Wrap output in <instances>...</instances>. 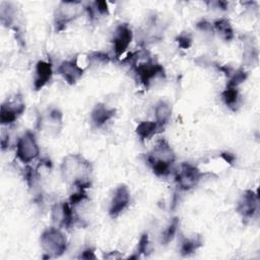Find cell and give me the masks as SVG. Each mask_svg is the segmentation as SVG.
<instances>
[{
    "label": "cell",
    "mask_w": 260,
    "mask_h": 260,
    "mask_svg": "<svg viewBox=\"0 0 260 260\" xmlns=\"http://www.w3.org/2000/svg\"><path fill=\"white\" fill-rule=\"evenodd\" d=\"M41 245L43 250L48 254V257H58L67 248L65 236L56 228H50L42 234Z\"/></svg>",
    "instance_id": "obj_2"
},
{
    "label": "cell",
    "mask_w": 260,
    "mask_h": 260,
    "mask_svg": "<svg viewBox=\"0 0 260 260\" xmlns=\"http://www.w3.org/2000/svg\"><path fill=\"white\" fill-rule=\"evenodd\" d=\"M24 104L22 102H13V103H4L1 106L0 120L2 124L13 123L17 116H19L24 110Z\"/></svg>",
    "instance_id": "obj_9"
},
{
    "label": "cell",
    "mask_w": 260,
    "mask_h": 260,
    "mask_svg": "<svg viewBox=\"0 0 260 260\" xmlns=\"http://www.w3.org/2000/svg\"><path fill=\"white\" fill-rule=\"evenodd\" d=\"M147 245H148V237L147 234H144L141 236L138 244V252L139 253H146L147 250Z\"/></svg>",
    "instance_id": "obj_25"
},
{
    "label": "cell",
    "mask_w": 260,
    "mask_h": 260,
    "mask_svg": "<svg viewBox=\"0 0 260 260\" xmlns=\"http://www.w3.org/2000/svg\"><path fill=\"white\" fill-rule=\"evenodd\" d=\"M136 72L139 76L140 81L147 86L155 76H157L158 74H164V68L161 65L149 60L146 63L139 64L136 68Z\"/></svg>",
    "instance_id": "obj_7"
},
{
    "label": "cell",
    "mask_w": 260,
    "mask_h": 260,
    "mask_svg": "<svg viewBox=\"0 0 260 260\" xmlns=\"http://www.w3.org/2000/svg\"><path fill=\"white\" fill-rule=\"evenodd\" d=\"M174 158V152L165 140H159L153 150V153L148 156V160H162L169 164H172Z\"/></svg>",
    "instance_id": "obj_14"
},
{
    "label": "cell",
    "mask_w": 260,
    "mask_h": 260,
    "mask_svg": "<svg viewBox=\"0 0 260 260\" xmlns=\"http://www.w3.org/2000/svg\"><path fill=\"white\" fill-rule=\"evenodd\" d=\"M73 219L72 210L68 203L63 202L61 204L55 205L53 208V220L58 225L68 226Z\"/></svg>",
    "instance_id": "obj_12"
},
{
    "label": "cell",
    "mask_w": 260,
    "mask_h": 260,
    "mask_svg": "<svg viewBox=\"0 0 260 260\" xmlns=\"http://www.w3.org/2000/svg\"><path fill=\"white\" fill-rule=\"evenodd\" d=\"M257 202H258L257 195L250 190L246 191V193L242 197V200L239 203L238 210L243 214V216L251 217L256 211Z\"/></svg>",
    "instance_id": "obj_11"
},
{
    "label": "cell",
    "mask_w": 260,
    "mask_h": 260,
    "mask_svg": "<svg viewBox=\"0 0 260 260\" xmlns=\"http://www.w3.org/2000/svg\"><path fill=\"white\" fill-rule=\"evenodd\" d=\"M132 40V31L127 24H121L117 27L114 35V49L116 56H121Z\"/></svg>",
    "instance_id": "obj_5"
},
{
    "label": "cell",
    "mask_w": 260,
    "mask_h": 260,
    "mask_svg": "<svg viewBox=\"0 0 260 260\" xmlns=\"http://www.w3.org/2000/svg\"><path fill=\"white\" fill-rule=\"evenodd\" d=\"M200 180V172L194 166L183 164L176 176V181L181 189L189 190L195 187Z\"/></svg>",
    "instance_id": "obj_4"
},
{
    "label": "cell",
    "mask_w": 260,
    "mask_h": 260,
    "mask_svg": "<svg viewBox=\"0 0 260 260\" xmlns=\"http://www.w3.org/2000/svg\"><path fill=\"white\" fill-rule=\"evenodd\" d=\"M214 27L215 29L225 39V40H231L234 37L233 34V28L229 22V20L226 19H217L216 21H214Z\"/></svg>",
    "instance_id": "obj_17"
},
{
    "label": "cell",
    "mask_w": 260,
    "mask_h": 260,
    "mask_svg": "<svg viewBox=\"0 0 260 260\" xmlns=\"http://www.w3.org/2000/svg\"><path fill=\"white\" fill-rule=\"evenodd\" d=\"M80 257L84 258V259H94L95 255H94V252L92 249H87L82 253V255Z\"/></svg>",
    "instance_id": "obj_27"
},
{
    "label": "cell",
    "mask_w": 260,
    "mask_h": 260,
    "mask_svg": "<svg viewBox=\"0 0 260 260\" xmlns=\"http://www.w3.org/2000/svg\"><path fill=\"white\" fill-rule=\"evenodd\" d=\"M246 77H247V73L244 70H238L237 72L234 73V75L230 79L228 86L237 87V85H239L241 82H243L246 79Z\"/></svg>",
    "instance_id": "obj_21"
},
{
    "label": "cell",
    "mask_w": 260,
    "mask_h": 260,
    "mask_svg": "<svg viewBox=\"0 0 260 260\" xmlns=\"http://www.w3.org/2000/svg\"><path fill=\"white\" fill-rule=\"evenodd\" d=\"M238 96H239L238 90L236 87L228 86L226 89L222 92V99H223L225 105L229 107H233V106L237 105Z\"/></svg>",
    "instance_id": "obj_19"
},
{
    "label": "cell",
    "mask_w": 260,
    "mask_h": 260,
    "mask_svg": "<svg viewBox=\"0 0 260 260\" xmlns=\"http://www.w3.org/2000/svg\"><path fill=\"white\" fill-rule=\"evenodd\" d=\"M59 73L69 83H75L83 74V70L77 65L75 60H67L61 63L58 68Z\"/></svg>",
    "instance_id": "obj_8"
},
{
    "label": "cell",
    "mask_w": 260,
    "mask_h": 260,
    "mask_svg": "<svg viewBox=\"0 0 260 260\" xmlns=\"http://www.w3.org/2000/svg\"><path fill=\"white\" fill-rule=\"evenodd\" d=\"M85 198H86V193H85L84 189L79 188L78 192L72 194V196L70 197V202H71V204L74 205V204H77L78 202L82 201V200L85 199Z\"/></svg>",
    "instance_id": "obj_23"
},
{
    "label": "cell",
    "mask_w": 260,
    "mask_h": 260,
    "mask_svg": "<svg viewBox=\"0 0 260 260\" xmlns=\"http://www.w3.org/2000/svg\"><path fill=\"white\" fill-rule=\"evenodd\" d=\"M129 200H130V195H129L128 188L125 185L119 186L116 189L113 199H112V202H111V206L109 209L110 215L116 216L120 212H122L128 205Z\"/></svg>",
    "instance_id": "obj_6"
},
{
    "label": "cell",
    "mask_w": 260,
    "mask_h": 260,
    "mask_svg": "<svg viewBox=\"0 0 260 260\" xmlns=\"http://www.w3.org/2000/svg\"><path fill=\"white\" fill-rule=\"evenodd\" d=\"M177 41H178V44L181 48L183 49H188L191 44H192V38L189 34H181L178 38H177Z\"/></svg>",
    "instance_id": "obj_22"
},
{
    "label": "cell",
    "mask_w": 260,
    "mask_h": 260,
    "mask_svg": "<svg viewBox=\"0 0 260 260\" xmlns=\"http://www.w3.org/2000/svg\"><path fill=\"white\" fill-rule=\"evenodd\" d=\"M158 129H161V128L157 125L156 122L144 121L138 124L136 128V133L138 134L141 140H144V139L150 138L153 134L156 133Z\"/></svg>",
    "instance_id": "obj_16"
},
{
    "label": "cell",
    "mask_w": 260,
    "mask_h": 260,
    "mask_svg": "<svg viewBox=\"0 0 260 260\" xmlns=\"http://www.w3.org/2000/svg\"><path fill=\"white\" fill-rule=\"evenodd\" d=\"M52 65L45 61H39L36 67V77L34 86L36 90L44 87L52 77Z\"/></svg>",
    "instance_id": "obj_10"
},
{
    "label": "cell",
    "mask_w": 260,
    "mask_h": 260,
    "mask_svg": "<svg viewBox=\"0 0 260 260\" xmlns=\"http://www.w3.org/2000/svg\"><path fill=\"white\" fill-rule=\"evenodd\" d=\"M178 226H179V219L176 217L171 221V223L169 224V226L162 234V242L165 244H168L169 242H171L173 240Z\"/></svg>",
    "instance_id": "obj_20"
},
{
    "label": "cell",
    "mask_w": 260,
    "mask_h": 260,
    "mask_svg": "<svg viewBox=\"0 0 260 260\" xmlns=\"http://www.w3.org/2000/svg\"><path fill=\"white\" fill-rule=\"evenodd\" d=\"M90 165L79 155L71 154L64 158L62 172L66 179L73 180V183L84 182L85 176L90 173Z\"/></svg>",
    "instance_id": "obj_1"
},
{
    "label": "cell",
    "mask_w": 260,
    "mask_h": 260,
    "mask_svg": "<svg viewBox=\"0 0 260 260\" xmlns=\"http://www.w3.org/2000/svg\"><path fill=\"white\" fill-rule=\"evenodd\" d=\"M201 244H202V242L199 239H193V240L186 239L182 243V247H181L182 255L185 256V255H189V254L193 253L201 246Z\"/></svg>",
    "instance_id": "obj_18"
},
{
    "label": "cell",
    "mask_w": 260,
    "mask_h": 260,
    "mask_svg": "<svg viewBox=\"0 0 260 260\" xmlns=\"http://www.w3.org/2000/svg\"><path fill=\"white\" fill-rule=\"evenodd\" d=\"M115 115V110L110 109L106 107L103 104H98L90 115L91 122L95 127H101L103 126L106 122H108L113 116Z\"/></svg>",
    "instance_id": "obj_13"
},
{
    "label": "cell",
    "mask_w": 260,
    "mask_h": 260,
    "mask_svg": "<svg viewBox=\"0 0 260 260\" xmlns=\"http://www.w3.org/2000/svg\"><path fill=\"white\" fill-rule=\"evenodd\" d=\"M172 113L171 106L164 101H160L155 106V122L162 128L164 125L169 121Z\"/></svg>",
    "instance_id": "obj_15"
},
{
    "label": "cell",
    "mask_w": 260,
    "mask_h": 260,
    "mask_svg": "<svg viewBox=\"0 0 260 260\" xmlns=\"http://www.w3.org/2000/svg\"><path fill=\"white\" fill-rule=\"evenodd\" d=\"M221 156L230 164H232V161H234L235 159V156L232 154V153H229V152H224V153H221Z\"/></svg>",
    "instance_id": "obj_28"
},
{
    "label": "cell",
    "mask_w": 260,
    "mask_h": 260,
    "mask_svg": "<svg viewBox=\"0 0 260 260\" xmlns=\"http://www.w3.org/2000/svg\"><path fill=\"white\" fill-rule=\"evenodd\" d=\"M40 153V148L35 135L27 131L19 139L16 145V155L22 162H29Z\"/></svg>",
    "instance_id": "obj_3"
},
{
    "label": "cell",
    "mask_w": 260,
    "mask_h": 260,
    "mask_svg": "<svg viewBox=\"0 0 260 260\" xmlns=\"http://www.w3.org/2000/svg\"><path fill=\"white\" fill-rule=\"evenodd\" d=\"M88 59L94 61V62H99V63H107L109 61V56L107 54L98 52V53H93L92 55H90L88 57Z\"/></svg>",
    "instance_id": "obj_24"
},
{
    "label": "cell",
    "mask_w": 260,
    "mask_h": 260,
    "mask_svg": "<svg viewBox=\"0 0 260 260\" xmlns=\"http://www.w3.org/2000/svg\"><path fill=\"white\" fill-rule=\"evenodd\" d=\"M95 8L96 10L101 13V14H105V13H108V5L105 1H99V2H95Z\"/></svg>",
    "instance_id": "obj_26"
}]
</instances>
